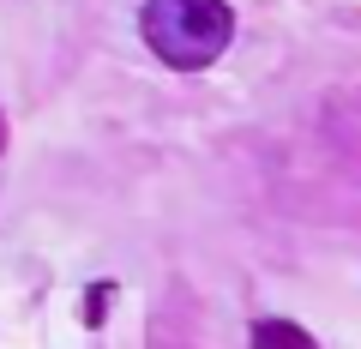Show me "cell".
<instances>
[{"label": "cell", "instance_id": "7a4b0ae2", "mask_svg": "<svg viewBox=\"0 0 361 349\" xmlns=\"http://www.w3.org/2000/svg\"><path fill=\"white\" fill-rule=\"evenodd\" d=\"M253 349H319L301 325H289V319H259L253 325Z\"/></svg>", "mask_w": 361, "mask_h": 349}, {"label": "cell", "instance_id": "6da1fadb", "mask_svg": "<svg viewBox=\"0 0 361 349\" xmlns=\"http://www.w3.org/2000/svg\"><path fill=\"white\" fill-rule=\"evenodd\" d=\"M145 42L163 66H180V73H199L211 66L235 37V13L223 0H145Z\"/></svg>", "mask_w": 361, "mask_h": 349}]
</instances>
